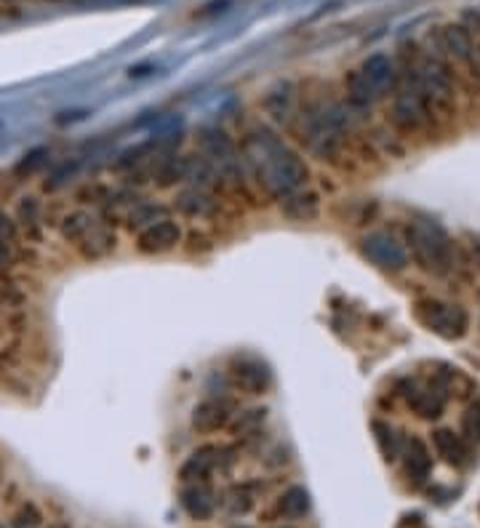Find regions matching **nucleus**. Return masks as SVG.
I'll use <instances>...</instances> for the list:
<instances>
[{
    "label": "nucleus",
    "instance_id": "2f4dec72",
    "mask_svg": "<svg viewBox=\"0 0 480 528\" xmlns=\"http://www.w3.org/2000/svg\"><path fill=\"white\" fill-rule=\"evenodd\" d=\"M462 437L475 446L480 443V403L467 406V411L462 414Z\"/></svg>",
    "mask_w": 480,
    "mask_h": 528
},
{
    "label": "nucleus",
    "instance_id": "9d476101",
    "mask_svg": "<svg viewBox=\"0 0 480 528\" xmlns=\"http://www.w3.org/2000/svg\"><path fill=\"white\" fill-rule=\"evenodd\" d=\"M235 403L227 398H203L200 403L192 406L190 427L197 435H214L230 427L233 417H235Z\"/></svg>",
    "mask_w": 480,
    "mask_h": 528
},
{
    "label": "nucleus",
    "instance_id": "4468645a",
    "mask_svg": "<svg viewBox=\"0 0 480 528\" xmlns=\"http://www.w3.org/2000/svg\"><path fill=\"white\" fill-rule=\"evenodd\" d=\"M299 104H302L299 101V91H296V86L291 81H283V83L273 86L267 91V96L262 99V107H264V112H267V118H270V123L275 129H288L291 126V120L299 112Z\"/></svg>",
    "mask_w": 480,
    "mask_h": 528
},
{
    "label": "nucleus",
    "instance_id": "4c0bfd02",
    "mask_svg": "<svg viewBox=\"0 0 480 528\" xmlns=\"http://www.w3.org/2000/svg\"><path fill=\"white\" fill-rule=\"evenodd\" d=\"M0 480H3V465H0Z\"/></svg>",
    "mask_w": 480,
    "mask_h": 528
},
{
    "label": "nucleus",
    "instance_id": "a878e982",
    "mask_svg": "<svg viewBox=\"0 0 480 528\" xmlns=\"http://www.w3.org/2000/svg\"><path fill=\"white\" fill-rule=\"evenodd\" d=\"M310 510H312V499L304 485H288L278 499V513L286 521H302L310 515Z\"/></svg>",
    "mask_w": 480,
    "mask_h": 528
},
{
    "label": "nucleus",
    "instance_id": "20e7f679",
    "mask_svg": "<svg viewBox=\"0 0 480 528\" xmlns=\"http://www.w3.org/2000/svg\"><path fill=\"white\" fill-rule=\"evenodd\" d=\"M417 321L430 329L432 334L440 336V339H462L470 329V315L465 307L459 304H446V302H437V299H422L417 302Z\"/></svg>",
    "mask_w": 480,
    "mask_h": 528
},
{
    "label": "nucleus",
    "instance_id": "9b49d317",
    "mask_svg": "<svg viewBox=\"0 0 480 528\" xmlns=\"http://www.w3.org/2000/svg\"><path fill=\"white\" fill-rule=\"evenodd\" d=\"M14 219L19 225V233L24 243L30 245H41L46 238V203L38 197V195H22L16 200V208H14Z\"/></svg>",
    "mask_w": 480,
    "mask_h": 528
},
{
    "label": "nucleus",
    "instance_id": "473e14b6",
    "mask_svg": "<svg viewBox=\"0 0 480 528\" xmlns=\"http://www.w3.org/2000/svg\"><path fill=\"white\" fill-rule=\"evenodd\" d=\"M0 240H5V243H16V245H24V238H22V233H19V225H16L14 214H11V211H5L3 206H0Z\"/></svg>",
    "mask_w": 480,
    "mask_h": 528
},
{
    "label": "nucleus",
    "instance_id": "b1692460",
    "mask_svg": "<svg viewBox=\"0 0 480 528\" xmlns=\"http://www.w3.org/2000/svg\"><path fill=\"white\" fill-rule=\"evenodd\" d=\"M406 403L419 419L435 422L446 411V392H443V387H427V389L411 387V392H406Z\"/></svg>",
    "mask_w": 480,
    "mask_h": 528
},
{
    "label": "nucleus",
    "instance_id": "5701e85b",
    "mask_svg": "<svg viewBox=\"0 0 480 528\" xmlns=\"http://www.w3.org/2000/svg\"><path fill=\"white\" fill-rule=\"evenodd\" d=\"M197 144H200V155H206L214 166L233 158L238 152V142L219 126H208L197 134Z\"/></svg>",
    "mask_w": 480,
    "mask_h": 528
},
{
    "label": "nucleus",
    "instance_id": "2eb2a0df",
    "mask_svg": "<svg viewBox=\"0 0 480 528\" xmlns=\"http://www.w3.org/2000/svg\"><path fill=\"white\" fill-rule=\"evenodd\" d=\"M179 504H182V510L190 515L192 521H197V523L211 521L216 515V507H219L211 483H182Z\"/></svg>",
    "mask_w": 480,
    "mask_h": 528
},
{
    "label": "nucleus",
    "instance_id": "dca6fc26",
    "mask_svg": "<svg viewBox=\"0 0 480 528\" xmlns=\"http://www.w3.org/2000/svg\"><path fill=\"white\" fill-rule=\"evenodd\" d=\"M99 222H101V216H99L96 208L75 206V208L62 211V216H59V222H56V233H59V238L64 240V243L78 245L81 240L94 230Z\"/></svg>",
    "mask_w": 480,
    "mask_h": 528
},
{
    "label": "nucleus",
    "instance_id": "aec40b11",
    "mask_svg": "<svg viewBox=\"0 0 480 528\" xmlns=\"http://www.w3.org/2000/svg\"><path fill=\"white\" fill-rule=\"evenodd\" d=\"M400 456H403L406 478H408L411 485H422L425 480L430 478L432 454L422 437H408L403 451H400Z\"/></svg>",
    "mask_w": 480,
    "mask_h": 528
},
{
    "label": "nucleus",
    "instance_id": "f3484780",
    "mask_svg": "<svg viewBox=\"0 0 480 528\" xmlns=\"http://www.w3.org/2000/svg\"><path fill=\"white\" fill-rule=\"evenodd\" d=\"M278 211L288 222H315L323 214L321 192L312 190V187H302V190L291 192L283 200H278Z\"/></svg>",
    "mask_w": 480,
    "mask_h": 528
},
{
    "label": "nucleus",
    "instance_id": "f8f14e48",
    "mask_svg": "<svg viewBox=\"0 0 480 528\" xmlns=\"http://www.w3.org/2000/svg\"><path fill=\"white\" fill-rule=\"evenodd\" d=\"M174 208L185 219L208 222L219 214V197H216V192H208L203 187H195V185H182L174 195Z\"/></svg>",
    "mask_w": 480,
    "mask_h": 528
},
{
    "label": "nucleus",
    "instance_id": "6ab92c4d",
    "mask_svg": "<svg viewBox=\"0 0 480 528\" xmlns=\"http://www.w3.org/2000/svg\"><path fill=\"white\" fill-rule=\"evenodd\" d=\"M360 72L371 81V86L382 94H395L398 83H400V72H398V64L395 59H389L387 53H374L369 56L363 64H360Z\"/></svg>",
    "mask_w": 480,
    "mask_h": 528
},
{
    "label": "nucleus",
    "instance_id": "bb28decb",
    "mask_svg": "<svg viewBox=\"0 0 480 528\" xmlns=\"http://www.w3.org/2000/svg\"><path fill=\"white\" fill-rule=\"evenodd\" d=\"M267 408L264 406H254V408H245V411H238L230 422L227 430L233 432L235 437H248V435H259L264 419H267Z\"/></svg>",
    "mask_w": 480,
    "mask_h": 528
},
{
    "label": "nucleus",
    "instance_id": "e433bc0d",
    "mask_svg": "<svg viewBox=\"0 0 480 528\" xmlns=\"http://www.w3.org/2000/svg\"><path fill=\"white\" fill-rule=\"evenodd\" d=\"M46 528H72V526H70V521H53V523H48Z\"/></svg>",
    "mask_w": 480,
    "mask_h": 528
},
{
    "label": "nucleus",
    "instance_id": "72a5a7b5",
    "mask_svg": "<svg viewBox=\"0 0 480 528\" xmlns=\"http://www.w3.org/2000/svg\"><path fill=\"white\" fill-rule=\"evenodd\" d=\"M75 171H78V166H75V163H64L62 168H56V171L48 177L46 190H59L62 185H67V182L75 177Z\"/></svg>",
    "mask_w": 480,
    "mask_h": 528
},
{
    "label": "nucleus",
    "instance_id": "6e6552de",
    "mask_svg": "<svg viewBox=\"0 0 480 528\" xmlns=\"http://www.w3.org/2000/svg\"><path fill=\"white\" fill-rule=\"evenodd\" d=\"M227 377L235 389L245 395H267L273 387V371L264 360L254 355H238L227 366Z\"/></svg>",
    "mask_w": 480,
    "mask_h": 528
},
{
    "label": "nucleus",
    "instance_id": "4be33fe9",
    "mask_svg": "<svg viewBox=\"0 0 480 528\" xmlns=\"http://www.w3.org/2000/svg\"><path fill=\"white\" fill-rule=\"evenodd\" d=\"M432 446H435L437 456H443V462L451 467H467L473 462L470 443L454 430L432 432Z\"/></svg>",
    "mask_w": 480,
    "mask_h": 528
},
{
    "label": "nucleus",
    "instance_id": "423d86ee",
    "mask_svg": "<svg viewBox=\"0 0 480 528\" xmlns=\"http://www.w3.org/2000/svg\"><path fill=\"white\" fill-rule=\"evenodd\" d=\"M235 465V448L225 443H203L179 467L182 483H211V475L216 470H230Z\"/></svg>",
    "mask_w": 480,
    "mask_h": 528
},
{
    "label": "nucleus",
    "instance_id": "f257e3e1",
    "mask_svg": "<svg viewBox=\"0 0 480 528\" xmlns=\"http://www.w3.org/2000/svg\"><path fill=\"white\" fill-rule=\"evenodd\" d=\"M240 158L248 171L251 187L267 200H283L291 192L307 187L312 171L302 152L288 144L273 123H254L240 137Z\"/></svg>",
    "mask_w": 480,
    "mask_h": 528
},
{
    "label": "nucleus",
    "instance_id": "39448f33",
    "mask_svg": "<svg viewBox=\"0 0 480 528\" xmlns=\"http://www.w3.org/2000/svg\"><path fill=\"white\" fill-rule=\"evenodd\" d=\"M360 254L369 264H374L377 270H382L387 275H398L411 264L408 248L406 243L395 238L387 230H371L360 238Z\"/></svg>",
    "mask_w": 480,
    "mask_h": 528
},
{
    "label": "nucleus",
    "instance_id": "a211bd4d",
    "mask_svg": "<svg viewBox=\"0 0 480 528\" xmlns=\"http://www.w3.org/2000/svg\"><path fill=\"white\" fill-rule=\"evenodd\" d=\"M344 99L352 110H358L363 118L371 120V110L377 107V101H382V94L371 86V81L360 70H352L344 78Z\"/></svg>",
    "mask_w": 480,
    "mask_h": 528
},
{
    "label": "nucleus",
    "instance_id": "f704fd0d",
    "mask_svg": "<svg viewBox=\"0 0 480 528\" xmlns=\"http://www.w3.org/2000/svg\"><path fill=\"white\" fill-rule=\"evenodd\" d=\"M43 155H46V152H33L27 160H22V163L16 166V171H19V174H24V171H27V174H33V171L43 163Z\"/></svg>",
    "mask_w": 480,
    "mask_h": 528
},
{
    "label": "nucleus",
    "instance_id": "f03ea898",
    "mask_svg": "<svg viewBox=\"0 0 480 528\" xmlns=\"http://www.w3.org/2000/svg\"><path fill=\"white\" fill-rule=\"evenodd\" d=\"M406 248L414 264L427 275L443 278L454 270V259H456L454 240L432 219H414L406 227Z\"/></svg>",
    "mask_w": 480,
    "mask_h": 528
},
{
    "label": "nucleus",
    "instance_id": "412c9836",
    "mask_svg": "<svg viewBox=\"0 0 480 528\" xmlns=\"http://www.w3.org/2000/svg\"><path fill=\"white\" fill-rule=\"evenodd\" d=\"M118 248V233L112 225L107 222H99L94 230L75 245V251L86 259V262H99V259H107L110 254H115Z\"/></svg>",
    "mask_w": 480,
    "mask_h": 528
},
{
    "label": "nucleus",
    "instance_id": "393cba45",
    "mask_svg": "<svg viewBox=\"0 0 480 528\" xmlns=\"http://www.w3.org/2000/svg\"><path fill=\"white\" fill-rule=\"evenodd\" d=\"M166 216H168V206H166V203L142 197L137 206H131V208L126 211L123 227H126L129 233H142L144 227H149V225H155V222H160V219H166Z\"/></svg>",
    "mask_w": 480,
    "mask_h": 528
},
{
    "label": "nucleus",
    "instance_id": "7c9ffc66",
    "mask_svg": "<svg viewBox=\"0 0 480 528\" xmlns=\"http://www.w3.org/2000/svg\"><path fill=\"white\" fill-rule=\"evenodd\" d=\"M251 507H254V494H251L245 485H235V488L227 491V496H225V510H227V515L238 518V515L251 513Z\"/></svg>",
    "mask_w": 480,
    "mask_h": 528
},
{
    "label": "nucleus",
    "instance_id": "1a4fd4ad",
    "mask_svg": "<svg viewBox=\"0 0 480 528\" xmlns=\"http://www.w3.org/2000/svg\"><path fill=\"white\" fill-rule=\"evenodd\" d=\"M430 38L448 56L451 64H459L465 70L473 67V62H475V35L462 22L443 24L437 33H430Z\"/></svg>",
    "mask_w": 480,
    "mask_h": 528
},
{
    "label": "nucleus",
    "instance_id": "cd10ccee",
    "mask_svg": "<svg viewBox=\"0 0 480 528\" xmlns=\"http://www.w3.org/2000/svg\"><path fill=\"white\" fill-rule=\"evenodd\" d=\"M371 430L377 435V443H379V451L384 454L387 462H395L403 451V443H400V435L395 432V427L389 422H382V419H374Z\"/></svg>",
    "mask_w": 480,
    "mask_h": 528
},
{
    "label": "nucleus",
    "instance_id": "7ed1b4c3",
    "mask_svg": "<svg viewBox=\"0 0 480 528\" xmlns=\"http://www.w3.org/2000/svg\"><path fill=\"white\" fill-rule=\"evenodd\" d=\"M400 78H403V83H398V89L392 94L387 120L398 134H422L430 126L432 107L406 75H400Z\"/></svg>",
    "mask_w": 480,
    "mask_h": 528
},
{
    "label": "nucleus",
    "instance_id": "ddd939ff",
    "mask_svg": "<svg viewBox=\"0 0 480 528\" xmlns=\"http://www.w3.org/2000/svg\"><path fill=\"white\" fill-rule=\"evenodd\" d=\"M152 171V185L158 190H177L187 185V171H190V155H177V152H158L149 160Z\"/></svg>",
    "mask_w": 480,
    "mask_h": 528
},
{
    "label": "nucleus",
    "instance_id": "c85d7f7f",
    "mask_svg": "<svg viewBox=\"0 0 480 528\" xmlns=\"http://www.w3.org/2000/svg\"><path fill=\"white\" fill-rule=\"evenodd\" d=\"M8 528H46V515L43 510L33 502L24 499L8 518Z\"/></svg>",
    "mask_w": 480,
    "mask_h": 528
},
{
    "label": "nucleus",
    "instance_id": "ea45409f",
    "mask_svg": "<svg viewBox=\"0 0 480 528\" xmlns=\"http://www.w3.org/2000/svg\"><path fill=\"white\" fill-rule=\"evenodd\" d=\"M278 528H293V526H278Z\"/></svg>",
    "mask_w": 480,
    "mask_h": 528
},
{
    "label": "nucleus",
    "instance_id": "c756f323",
    "mask_svg": "<svg viewBox=\"0 0 480 528\" xmlns=\"http://www.w3.org/2000/svg\"><path fill=\"white\" fill-rule=\"evenodd\" d=\"M369 142L374 144L379 152L389 155V158H398V155H403V144H400V137H398V131H395V129H384V126L371 129V134H369Z\"/></svg>",
    "mask_w": 480,
    "mask_h": 528
},
{
    "label": "nucleus",
    "instance_id": "58836bf2",
    "mask_svg": "<svg viewBox=\"0 0 480 528\" xmlns=\"http://www.w3.org/2000/svg\"><path fill=\"white\" fill-rule=\"evenodd\" d=\"M230 528H248V526H230Z\"/></svg>",
    "mask_w": 480,
    "mask_h": 528
},
{
    "label": "nucleus",
    "instance_id": "0eeeda50",
    "mask_svg": "<svg viewBox=\"0 0 480 528\" xmlns=\"http://www.w3.org/2000/svg\"><path fill=\"white\" fill-rule=\"evenodd\" d=\"M185 227L177 216H166L149 227H144L142 233H137V251L144 256H160V254H168L174 248H179L185 243Z\"/></svg>",
    "mask_w": 480,
    "mask_h": 528
},
{
    "label": "nucleus",
    "instance_id": "c9c22d12",
    "mask_svg": "<svg viewBox=\"0 0 480 528\" xmlns=\"http://www.w3.org/2000/svg\"><path fill=\"white\" fill-rule=\"evenodd\" d=\"M467 72H470L473 81H478L480 83V38H475V62H473V67H470Z\"/></svg>",
    "mask_w": 480,
    "mask_h": 528
}]
</instances>
